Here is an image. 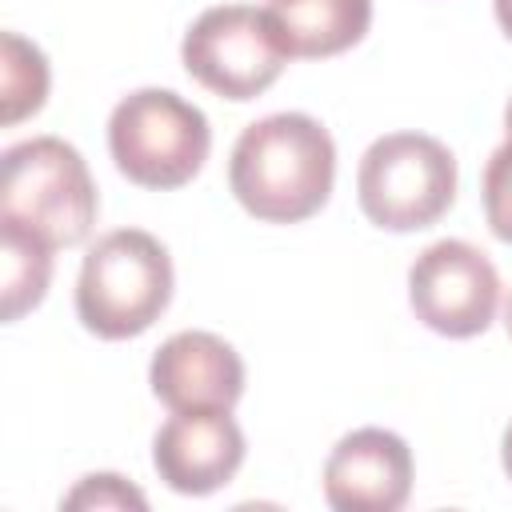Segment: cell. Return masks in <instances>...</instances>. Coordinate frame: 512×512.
Returning a JSON list of instances; mask_svg holds the SVG:
<instances>
[{
	"instance_id": "cell-4",
	"label": "cell",
	"mask_w": 512,
	"mask_h": 512,
	"mask_svg": "<svg viewBox=\"0 0 512 512\" xmlns=\"http://www.w3.org/2000/svg\"><path fill=\"white\" fill-rule=\"evenodd\" d=\"M212 148L208 116L168 88L128 92L108 116V152L116 168L140 188L188 184Z\"/></svg>"
},
{
	"instance_id": "cell-16",
	"label": "cell",
	"mask_w": 512,
	"mask_h": 512,
	"mask_svg": "<svg viewBox=\"0 0 512 512\" xmlns=\"http://www.w3.org/2000/svg\"><path fill=\"white\" fill-rule=\"evenodd\" d=\"M492 8H496V20H500L504 36L512 40V0H492Z\"/></svg>"
},
{
	"instance_id": "cell-5",
	"label": "cell",
	"mask_w": 512,
	"mask_h": 512,
	"mask_svg": "<svg viewBox=\"0 0 512 512\" xmlns=\"http://www.w3.org/2000/svg\"><path fill=\"white\" fill-rule=\"evenodd\" d=\"M364 216L388 232L436 224L456 200V156L424 132H388L368 144L356 172Z\"/></svg>"
},
{
	"instance_id": "cell-6",
	"label": "cell",
	"mask_w": 512,
	"mask_h": 512,
	"mask_svg": "<svg viewBox=\"0 0 512 512\" xmlns=\"http://www.w3.org/2000/svg\"><path fill=\"white\" fill-rule=\"evenodd\" d=\"M180 60L208 92L224 100H252L276 84L292 48L268 8L216 4L188 24Z\"/></svg>"
},
{
	"instance_id": "cell-7",
	"label": "cell",
	"mask_w": 512,
	"mask_h": 512,
	"mask_svg": "<svg viewBox=\"0 0 512 512\" xmlns=\"http://www.w3.org/2000/svg\"><path fill=\"white\" fill-rule=\"evenodd\" d=\"M408 304L416 320L440 336H480L500 304L492 260L468 240H436L408 268Z\"/></svg>"
},
{
	"instance_id": "cell-13",
	"label": "cell",
	"mask_w": 512,
	"mask_h": 512,
	"mask_svg": "<svg viewBox=\"0 0 512 512\" xmlns=\"http://www.w3.org/2000/svg\"><path fill=\"white\" fill-rule=\"evenodd\" d=\"M4 64H0V88H4V124H16L32 112H40L48 96V60L36 44L20 40L16 32H4Z\"/></svg>"
},
{
	"instance_id": "cell-2",
	"label": "cell",
	"mask_w": 512,
	"mask_h": 512,
	"mask_svg": "<svg viewBox=\"0 0 512 512\" xmlns=\"http://www.w3.org/2000/svg\"><path fill=\"white\" fill-rule=\"evenodd\" d=\"M172 300V256L144 228L100 236L76 280V316L100 340L148 332Z\"/></svg>"
},
{
	"instance_id": "cell-1",
	"label": "cell",
	"mask_w": 512,
	"mask_h": 512,
	"mask_svg": "<svg viewBox=\"0 0 512 512\" xmlns=\"http://www.w3.org/2000/svg\"><path fill=\"white\" fill-rule=\"evenodd\" d=\"M336 180V144L308 112H272L248 124L228 160V188L240 208L264 224H300L316 216Z\"/></svg>"
},
{
	"instance_id": "cell-3",
	"label": "cell",
	"mask_w": 512,
	"mask_h": 512,
	"mask_svg": "<svg viewBox=\"0 0 512 512\" xmlns=\"http://www.w3.org/2000/svg\"><path fill=\"white\" fill-rule=\"evenodd\" d=\"M100 212V196L84 156L60 136H32L0 160V220H12L52 248L84 244Z\"/></svg>"
},
{
	"instance_id": "cell-9",
	"label": "cell",
	"mask_w": 512,
	"mask_h": 512,
	"mask_svg": "<svg viewBox=\"0 0 512 512\" xmlns=\"http://www.w3.org/2000/svg\"><path fill=\"white\" fill-rule=\"evenodd\" d=\"M160 480L180 496H208L224 488L244 464V432L232 412H172L152 440Z\"/></svg>"
},
{
	"instance_id": "cell-17",
	"label": "cell",
	"mask_w": 512,
	"mask_h": 512,
	"mask_svg": "<svg viewBox=\"0 0 512 512\" xmlns=\"http://www.w3.org/2000/svg\"><path fill=\"white\" fill-rule=\"evenodd\" d=\"M500 460H504V472L512 480V424L504 428V440H500Z\"/></svg>"
},
{
	"instance_id": "cell-14",
	"label": "cell",
	"mask_w": 512,
	"mask_h": 512,
	"mask_svg": "<svg viewBox=\"0 0 512 512\" xmlns=\"http://www.w3.org/2000/svg\"><path fill=\"white\" fill-rule=\"evenodd\" d=\"M480 196H484V220L488 228L512 244V140H504L488 164H484V180H480Z\"/></svg>"
},
{
	"instance_id": "cell-19",
	"label": "cell",
	"mask_w": 512,
	"mask_h": 512,
	"mask_svg": "<svg viewBox=\"0 0 512 512\" xmlns=\"http://www.w3.org/2000/svg\"><path fill=\"white\" fill-rule=\"evenodd\" d=\"M504 324H508V336H512V300H508V308H504Z\"/></svg>"
},
{
	"instance_id": "cell-8",
	"label": "cell",
	"mask_w": 512,
	"mask_h": 512,
	"mask_svg": "<svg viewBox=\"0 0 512 512\" xmlns=\"http://www.w3.org/2000/svg\"><path fill=\"white\" fill-rule=\"evenodd\" d=\"M148 384L156 400L168 404L172 412H204V408L232 412L236 400L244 396V360L216 332L188 328L156 348Z\"/></svg>"
},
{
	"instance_id": "cell-15",
	"label": "cell",
	"mask_w": 512,
	"mask_h": 512,
	"mask_svg": "<svg viewBox=\"0 0 512 512\" xmlns=\"http://www.w3.org/2000/svg\"><path fill=\"white\" fill-rule=\"evenodd\" d=\"M64 508H136L140 512V508H148V500L124 476H116V472H92V476H84L64 496Z\"/></svg>"
},
{
	"instance_id": "cell-11",
	"label": "cell",
	"mask_w": 512,
	"mask_h": 512,
	"mask_svg": "<svg viewBox=\"0 0 512 512\" xmlns=\"http://www.w3.org/2000/svg\"><path fill=\"white\" fill-rule=\"evenodd\" d=\"M268 12L292 56L304 60H324L360 44L372 24V0H272Z\"/></svg>"
},
{
	"instance_id": "cell-12",
	"label": "cell",
	"mask_w": 512,
	"mask_h": 512,
	"mask_svg": "<svg viewBox=\"0 0 512 512\" xmlns=\"http://www.w3.org/2000/svg\"><path fill=\"white\" fill-rule=\"evenodd\" d=\"M0 252H4V320H20L36 308L52 280V244L12 220H0Z\"/></svg>"
},
{
	"instance_id": "cell-10",
	"label": "cell",
	"mask_w": 512,
	"mask_h": 512,
	"mask_svg": "<svg viewBox=\"0 0 512 512\" xmlns=\"http://www.w3.org/2000/svg\"><path fill=\"white\" fill-rule=\"evenodd\" d=\"M412 492V452L388 428L348 432L324 464V500L336 512H396Z\"/></svg>"
},
{
	"instance_id": "cell-18",
	"label": "cell",
	"mask_w": 512,
	"mask_h": 512,
	"mask_svg": "<svg viewBox=\"0 0 512 512\" xmlns=\"http://www.w3.org/2000/svg\"><path fill=\"white\" fill-rule=\"evenodd\" d=\"M504 132H508V140H512V100H508V108H504Z\"/></svg>"
}]
</instances>
